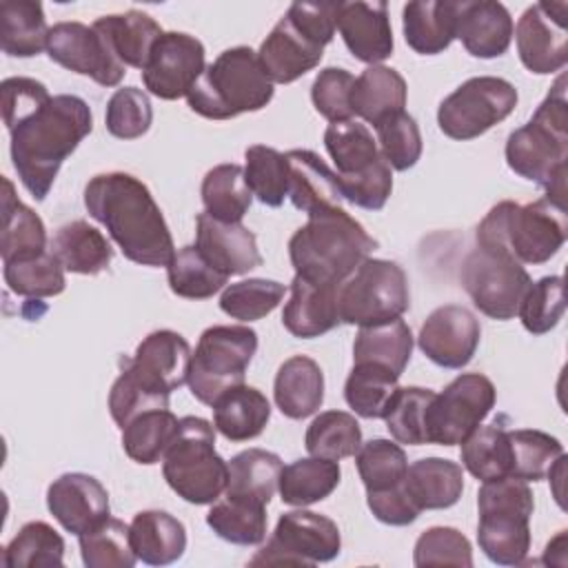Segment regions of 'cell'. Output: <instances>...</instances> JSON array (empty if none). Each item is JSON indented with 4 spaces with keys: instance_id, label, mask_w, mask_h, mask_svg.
<instances>
[{
    "instance_id": "obj_2",
    "label": "cell",
    "mask_w": 568,
    "mask_h": 568,
    "mask_svg": "<svg viewBox=\"0 0 568 568\" xmlns=\"http://www.w3.org/2000/svg\"><path fill=\"white\" fill-rule=\"evenodd\" d=\"M93 115L89 104L71 93L51 100L29 120L11 129V162L22 186L42 202L62 162L91 133Z\"/></svg>"
},
{
    "instance_id": "obj_16",
    "label": "cell",
    "mask_w": 568,
    "mask_h": 568,
    "mask_svg": "<svg viewBox=\"0 0 568 568\" xmlns=\"http://www.w3.org/2000/svg\"><path fill=\"white\" fill-rule=\"evenodd\" d=\"M47 53L60 67L89 75L102 87H115L126 73V67L111 51L104 36L82 22H58L49 29Z\"/></svg>"
},
{
    "instance_id": "obj_23",
    "label": "cell",
    "mask_w": 568,
    "mask_h": 568,
    "mask_svg": "<svg viewBox=\"0 0 568 568\" xmlns=\"http://www.w3.org/2000/svg\"><path fill=\"white\" fill-rule=\"evenodd\" d=\"M335 27L346 49L368 67L393 55L395 42L386 2H339Z\"/></svg>"
},
{
    "instance_id": "obj_17",
    "label": "cell",
    "mask_w": 568,
    "mask_h": 568,
    "mask_svg": "<svg viewBox=\"0 0 568 568\" xmlns=\"http://www.w3.org/2000/svg\"><path fill=\"white\" fill-rule=\"evenodd\" d=\"M204 58V44L195 36L164 31L153 44L149 62L142 69V82L146 91L160 100L186 98L206 69Z\"/></svg>"
},
{
    "instance_id": "obj_42",
    "label": "cell",
    "mask_w": 568,
    "mask_h": 568,
    "mask_svg": "<svg viewBox=\"0 0 568 568\" xmlns=\"http://www.w3.org/2000/svg\"><path fill=\"white\" fill-rule=\"evenodd\" d=\"M399 375L386 366L373 362H355L344 384V399L355 415L364 419L384 417L395 390L399 388Z\"/></svg>"
},
{
    "instance_id": "obj_5",
    "label": "cell",
    "mask_w": 568,
    "mask_h": 568,
    "mask_svg": "<svg viewBox=\"0 0 568 568\" xmlns=\"http://www.w3.org/2000/svg\"><path fill=\"white\" fill-rule=\"evenodd\" d=\"M477 246L499 251L519 264H544L568 237L566 204L539 197L528 204L504 200L477 226Z\"/></svg>"
},
{
    "instance_id": "obj_34",
    "label": "cell",
    "mask_w": 568,
    "mask_h": 568,
    "mask_svg": "<svg viewBox=\"0 0 568 568\" xmlns=\"http://www.w3.org/2000/svg\"><path fill=\"white\" fill-rule=\"evenodd\" d=\"M404 486L419 510L450 508L464 493V470L457 462L424 457L406 468Z\"/></svg>"
},
{
    "instance_id": "obj_50",
    "label": "cell",
    "mask_w": 568,
    "mask_h": 568,
    "mask_svg": "<svg viewBox=\"0 0 568 568\" xmlns=\"http://www.w3.org/2000/svg\"><path fill=\"white\" fill-rule=\"evenodd\" d=\"M166 280H169L171 291L178 297L206 300L226 286L229 275L220 273L195 248V244H191V246H182L180 251H175L171 264L166 266Z\"/></svg>"
},
{
    "instance_id": "obj_58",
    "label": "cell",
    "mask_w": 568,
    "mask_h": 568,
    "mask_svg": "<svg viewBox=\"0 0 568 568\" xmlns=\"http://www.w3.org/2000/svg\"><path fill=\"white\" fill-rule=\"evenodd\" d=\"M153 120V109L149 95L138 87L118 89L109 102L104 113L106 131L120 140L142 138Z\"/></svg>"
},
{
    "instance_id": "obj_48",
    "label": "cell",
    "mask_w": 568,
    "mask_h": 568,
    "mask_svg": "<svg viewBox=\"0 0 568 568\" xmlns=\"http://www.w3.org/2000/svg\"><path fill=\"white\" fill-rule=\"evenodd\" d=\"M78 541L87 568H133L138 561L131 548L129 526L111 515L78 535Z\"/></svg>"
},
{
    "instance_id": "obj_45",
    "label": "cell",
    "mask_w": 568,
    "mask_h": 568,
    "mask_svg": "<svg viewBox=\"0 0 568 568\" xmlns=\"http://www.w3.org/2000/svg\"><path fill=\"white\" fill-rule=\"evenodd\" d=\"M462 464L479 481L510 477L508 428L495 424L477 426L462 442Z\"/></svg>"
},
{
    "instance_id": "obj_7",
    "label": "cell",
    "mask_w": 568,
    "mask_h": 568,
    "mask_svg": "<svg viewBox=\"0 0 568 568\" xmlns=\"http://www.w3.org/2000/svg\"><path fill=\"white\" fill-rule=\"evenodd\" d=\"M477 544L499 566H521L530 550V515L535 499L528 481L501 477L481 481L477 493Z\"/></svg>"
},
{
    "instance_id": "obj_61",
    "label": "cell",
    "mask_w": 568,
    "mask_h": 568,
    "mask_svg": "<svg viewBox=\"0 0 568 568\" xmlns=\"http://www.w3.org/2000/svg\"><path fill=\"white\" fill-rule=\"evenodd\" d=\"M0 98H2V120L9 131L16 129L20 122L29 120L51 100L42 82L33 78H22V75L7 78L0 87Z\"/></svg>"
},
{
    "instance_id": "obj_43",
    "label": "cell",
    "mask_w": 568,
    "mask_h": 568,
    "mask_svg": "<svg viewBox=\"0 0 568 568\" xmlns=\"http://www.w3.org/2000/svg\"><path fill=\"white\" fill-rule=\"evenodd\" d=\"M200 195L204 213L220 222H242L253 202V193L244 182V166L233 162L206 171Z\"/></svg>"
},
{
    "instance_id": "obj_53",
    "label": "cell",
    "mask_w": 568,
    "mask_h": 568,
    "mask_svg": "<svg viewBox=\"0 0 568 568\" xmlns=\"http://www.w3.org/2000/svg\"><path fill=\"white\" fill-rule=\"evenodd\" d=\"M435 390L422 386H399L384 413L386 428L397 444H426V408Z\"/></svg>"
},
{
    "instance_id": "obj_13",
    "label": "cell",
    "mask_w": 568,
    "mask_h": 568,
    "mask_svg": "<svg viewBox=\"0 0 568 568\" xmlns=\"http://www.w3.org/2000/svg\"><path fill=\"white\" fill-rule=\"evenodd\" d=\"M495 384L481 373L457 375L426 408V444H462L493 410Z\"/></svg>"
},
{
    "instance_id": "obj_9",
    "label": "cell",
    "mask_w": 568,
    "mask_h": 568,
    "mask_svg": "<svg viewBox=\"0 0 568 568\" xmlns=\"http://www.w3.org/2000/svg\"><path fill=\"white\" fill-rule=\"evenodd\" d=\"M255 351L257 333L246 324H215L202 331L189 364L191 395L211 406L224 390L244 384Z\"/></svg>"
},
{
    "instance_id": "obj_27",
    "label": "cell",
    "mask_w": 568,
    "mask_h": 568,
    "mask_svg": "<svg viewBox=\"0 0 568 568\" xmlns=\"http://www.w3.org/2000/svg\"><path fill=\"white\" fill-rule=\"evenodd\" d=\"M459 0H415L402 11L406 44L419 55H437L457 38Z\"/></svg>"
},
{
    "instance_id": "obj_41",
    "label": "cell",
    "mask_w": 568,
    "mask_h": 568,
    "mask_svg": "<svg viewBox=\"0 0 568 568\" xmlns=\"http://www.w3.org/2000/svg\"><path fill=\"white\" fill-rule=\"evenodd\" d=\"M209 528L235 546H257L266 539V506L244 497L224 495L206 513Z\"/></svg>"
},
{
    "instance_id": "obj_57",
    "label": "cell",
    "mask_w": 568,
    "mask_h": 568,
    "mask_svg": "<svg viewBox=\"0 0 568 568\" xmlns=\"http://www.w3.org/2000/svg\"><path fill=\"white\" fill-rule=\"evenodd\" d=\"M564 311V277L546 275L537 282H530L528 291L521 297L517 315L528 333L544 335L559 324Z\"/></svg>"
},
{
    "instance_id": "obj_59",
    "label": "cell",
    "mask_w": 568,
    "mask_h": 568,
    "mask_svg": "<svg viewBox=\"0 0 568 568\" xmlns=\"http://www.w3.org/2000/svg\"><path fill=\"white\" fill-rule=\"evenodd\" d=\"M415 566H473V548L464 532L450 526L424 530L413 548Z\"/></svg>"
},
{
    "instance_id": "obj_40",
    "label": "cell",
    "mask_w": 568,
    "mask_h": 568,
    "mask_svg": "<svg viewBox=\"0 0 568 568\" xmlns=\"http://www.w3.org/2000/svg\"><path fill=\"white\" fill-rule=\"evenodd\" d=\"M413 355V333L397 317L390 322L359 326L353 344V362H373L402 375Z\"/></svg>"
},
{
    "instance_id": "obj_38",
    "label": "cell",
    "mask_w": 568,
    "mask_h": 568,
    "mask_svg": "<svg viewBox=\"0 0 568 568\" xmlns=\"http://www.w3.org/2000/svg\"><path fill=\"white\" fill-rule=\"evenodd\" d=\"M324 146L335 164L337 178L368 173L384 160L373 133L357 120L331 122L324 131Z\"/></svg>"
},
{
    "instance_id": "obj_32",
    "label": "cell",
    "mask_w": 568,
    "mask_h": 568,
    "mask_svg": "<svg viewBox=\"0 0 568 568\" xmlns=\"http://www.w3.org/2000/svg\"><path fill=\"white\" fill-rule=\"evenodd\" d=\"M49 251L58 257L64 271L78 275H98L106 271L113 260L111 242L84 220L62 224L51 237Z\"/></svg>"
},
{
    "instance_id": "obj_60",
    "label": "cell",
    "mask_w": 568,
    "mask_h": 568,
    "mask_svg": "<svg viewBox=\"0 0 568 568\" xmlns=\"http://www.w3.org/2000/svg\"><path fill=\"white\" fill-rule=\"evenodd\" d=\"M355 75L342 67H326L322 69L311 87V100L320 115L328 122H344L353 120L351 93H353Z\"/></svg>"
},
{
    "instance_id": "obj_35",
    "label": "cell",
    "mask_w": 568,
    "mask_h": 568,
    "mask_svg": "<svg viewBox=\"0 0 568 568\" xmlns=\"http://www.w3.org/2000/svg\"><path fill=\"white\" fill-rule=\"evenodd\" d=\"M351 106L355 115L375 126L386 115L404 111L406 80L390 67L371 64L355 78Z\"/></svg>"
},
{
    "instance_id": "obj_1",
    "label": "cell",
    "mask_w": 568,
    "mask_h": 568,
    "mask_svg": "<svg viewBox=\"0 0 568 568\" xmlns=\"http://www.w3.org/2000/svg\"><path fill=\"white\" fill-rule=\"evenodd\" d=\"M84 206L122 255L142 266H169L175 255L169 224L149 186L131 173L93 175L84 186Z\"/></svg>"
},
{
    "instance_id": "obj_62",
    "label": "cell",
    "mask_w": 568,
    "mask_h": 568,
    "mask_svg": "<svg viewBox=\"0 0 568 568\" xmlns=\"http://www.w3.org/2000/svg\"><path fill=\"white\" fill-rule=\"evenodd\" d=\"M337 182L344 200H348L359 209L379 211L384 209L393 191V169L388 166L386 160H382L368 173H362L355 178H337Z\"/></svg>"
},
{
    "instance_id": "obj_54",
    "label": "cell",
    "mask_w": 568,
    "mask_h": 568,
    "mask_svg": "<svg viewBox=\"0 0 568 568\" xmlns=\"http://www.w3.org/2000/svg\"><path fill=\"white\" fill-rule=\"evenodd\" d=\"M284 293L286 286L275 280L248 277L224 286L220 295V308L233 320L255 322L273 313L284 300Z\"/></svg>"
},
{
    "instance_id": "obj_30",
    "label": "cell",
    "mask_w": 568,
    "mask_h": 568,
    "mask_svg": "<svg viewBox=\"0 0 568 568\" xmlns=\"http://www.w3.org/2000/svg\"><path fill=\"white\" fill-rule=\"evenodd\" d=\"M213 426L229 442H248L266 428L271 404L255 386L237 384L224 390L213 404Z\"/></svg>"
},
{
    "instance_id": "obj_6",
    "label": "cell",
    "mask_w": 568,
    "mask_h": 568,
    "mask_svg": "<svg viewBox=\"0 0 568 568\" xmlns=\"http://www.w3.org/2000/svg\"><path fill=\"white\" fill-rule=\"evenodd\" d=\"M273 100V82L251 47L222 51L186 95L191 111L209 120H229L260 111Z\"/></svg>"
},
{
    "instance_id": "obj_15",
    "label": "cell",
    "mask_w": 568,
    "mask_h": 568,
    "mask_svg": "<svg viewBox=\"0 0 568 568\" xmlns=\"http://www.w3.org/2000/svg\"><path fill=\"white\" fill-rule=\"evenodd\" d=\"M568 2L530 4L513 31L521 64L537 75L561 71L568 62Z\"/></svg>"
},
{
    "instance_id": "obj_14",
    "label": "cell",
    "mask_w": 568,
    "mask_h": 568,
    "mask_svg": "<svg viewBox=\"0 0 568 568\" xmlns=\"http://www.w3.org/2000/svg\"><path fill=\"white\" fill-rule=\"evenodd\" d=\"M339 548L342 535L337 524L326 515L300 508L280 515L266 546H262L248 564L315 566L333 561L339 555Z\"/></svg>"
},
{
    "instance_id": "obj_24",
    "label": "cell",
    "mask_w": 568,
    "mask_h": 568,
    "mask_svg": "<svg viewBox=\"0 0 568 568\" xmlns=\"http://www.w3.org/2000/svg\"><path fill=\"white\" fill-rule=\"evenodd\" d=\"M337 293L339 284H324L295 275L288 302L282 311L284 328L300 339H313L333 331L342 322Z\"/></svg>"
},
{
    "instance_id": "obj_56",
    "label": "cell",
    "mask_w": 568,
    "mask_h": 568,
    "mask_svg": "<svg viewBox=\"0 0 568 568\" xmlns=\"http://www.w3.org/2000/svg\"><path fill=\"white\" fill-rule=\"evenodd\" d=\"M377 149L395 171H408L422 158V133L415 118L406 111L386 115L375 124Z\"/></svg>"
},
{
    "instance_id": "obj_22",
    "label": "cell",
    "mask_w": 568,
    "mask_h": 568,
    "mask_svg": "<svg viewBox=\"0 0 568 568\" xmlns=\"http://www.w3.org/2000/svg\"><path fill=\"white\" fill-rule=\"evenodd\" d=\"M324 55V44L313 40L286 13L260 44L257 58L271 82L291 84L313 71Z\"/></svg>"
},
{
    "instance_id": "obj_52",
    "label": "cell",
    "mask_w": 568,
    "mask_h": 568,
    "mask_svg": "<svg viewBox=\"0 0 568 568\" xmlns=\"http://www.w3.org/2000/svg\"><path fill=\"white\" fill-rule=\"evenodd\" d=\"M2 275L9 291L22 297H33V300L60 295L67 286L64 268L51 251H44L42 255H36L29 260L4 262Z\"/></svg>"
},
{
    "instance_id": "obj_44",
    "label": "cell",
    "mask_w": 568,
    "mask_h": 568,
    "mask_svg": "<svg viewBox=\"0 0 568 568\" xmlns=\"http://www.w3.org/2000/svg\"><path fill=\"white\" fill-rule=\"evenodd\" d=\"M178 428L180 419L169 408L144 410L122 428V448L138 464H158L175 439Z\"/></svg>"
},
{
    "instance_id": "obj_55",
    "label": "cell",
    "mask_w": 568,
    "mask_h": 568,
    "mask_svg": "<svg viewBox=\"0 0 568 568\" xmlns=\"http://www.w3.org/2000/svg\"><path fill=\"white\" fill-rule=\"evenodd\" d=\"M355 464L366 493L386 490L404 481L408 459L397 442L375 437L359 446L355 453Z\"/></svg>"
},
{
    "instance_id": "obj_20",
    "label": "cell",
    "mask_w": 568,
    "mask_h": 568,
    "mask_svg": "<svg viewBox=\"0 0 568 568\" xmlns=\"http://www.w3.org/2000/svg\"><path fill=\"white\" fill-rule=\"evenodd\" d=\"M47 508L71 535H82L111 515L109 493L89 473H64L47 488Z\"/></svg>"
},
{
    "instance_id": "obj_19",
    "label": "cell",
    "mask_w": 568,
    "mask_h": 568,
    "mask_svg": "<svg viewBox=\"0 0 568 568\" xmlns=\"http://www.w3.org/2000/svg\"><path fill=\"white\" fill-rule=\"evenodd\" d=\"M479 339V320L462 304H444L424 320L417 346L442 368H464L473 359Z\"/></svg>"
},
{
    "instance_id": "obj_36",
    "label": "cell",
    "mask_w": 568,
    "mask_h": 568,
    "mask_svg": "<svg viewBox=\"0 0 568 568\" xmlns=\"http://www.w3.org/2000/svg\"><path fill=\"white\" fill-rule=\"evenodd\" d=\"M224 495L244 497L268 506L280 486L282 459L264 448H246L231 457Z\"/></svg>"
},
{
    "instance_id": "obj_3",
    "label": "cell",
    "mask_w": 568,
    "mask_h": 568,
    "mask_svg": "<svg viewBox=\"0 0 568 568\" xmlns=\"http://www.w3.org/2000/svg\"><path fill=\"white\" fill-rule=\"evenodd\" d=\"M504 153L510 171L546 189V197L566 204L568 98L564 73L530 120L508 135Z\"/></svg>"
},
{
    "instance_id": "obj_46",
    "label": "cell",
    "mask_w": 568,
    "mask_h": 568,
    "mask_svg": "<svg viewBox=\"0 0 568 568\" xmlns=\"http://www.w3.org/2000/svg\"><path fill=\"white\" fill-rule=\"evenodd\" d=\"M304 446L308 455L339 462L353 457L362 446V428L346 410H324L306 428Z\"/></svg>"
},
{
    "instance_id": "obj_8",
    "label": "cell",
    "mask_w": 568,
    "mask_h": 568,
    "mask_svg": "<svg viewBox=\"0 0 568 568\" xmlns=\"http://www.w3.org/2000/svg\"><path fill=\"white\" fill-rule=\"evenodd\" d=\"M162 475L178 497L189 504H213L224 495L229 464L215 450V426L186 415L162 457Z\"/></svg>"
},
{
    "instance_id": "obj_28",
    "label": "cell",
    "mask_w": 568,
    "mask_h": 568,
    "mask_svg": "<svg viewBox=\"0 0 568 568\" xmlns=\"http://www.w3.org/2000/svg\"><path fill=\"white\" fill-rule=\"evenodd\" d=\"M273 397L280 413L288 419H306L324 402V373L308 355L288 357L275 375Z\"/></svg>"
},
{
    "instance_id": "obj_4",
    "label": "cell",
    "mask_w": 568,
    "mask_h": 568,
    "mask_svg": "<svg viewBox=\"0 0 568 568\" xmlns=\"http://www.w3.org/2000/svg\"><path fill=\"white\" fill-rule=\"evenodd\" d=\"M375 248L377 240L342 206L308 215L288 240L295 275L324 284H342Z\"/></svg>"
},
{
    "instance_id": "obj_21",
    "label": "cell",
    "mask_w": 568,
    "mask_h": 568,
    "mask_svg": "<svg viewBox=\"0 0 568 568\" xmlns=\"http://www.w3.org/2000/svg\"><path fill=\"white\" fill-rule=\"evenodd\" d=\"M195 248L224 275H244L262 264L257 237L242 222H220L209 213L195 217Z\"/></svg>"
},
{
    "instance_id": "obj_18",
    "label": "cell",
    "mask_w": 568,
    "mask_h": 568,
    "mask_svg": "<svg viewBox=\"0 0 568 568\" xmlns=\"http://www.w3.org/2000/svg\"><path fill=\"white\" fill-rule=\"evenodd\" d=\"M189 364V342L171 328H160L138 344L133 357L122 371H126L149 393L169 399L175 388L186 384Z\"/></svg>"
},
{
    "instance_id": "obj_31",
    "label": "cell",
    "mask_w": 568,
    "mask_h": 568,
    "mask_svg": "<svg viewBox=\"0 0 568 568\" xmlns=\"http://www.w3.org/2000/svg\"><path fill=\"white\" fill-rule=\"evenodd\" d=\"M2 229H0V255L4 262L29 260L42 255L47 248V229L40 215L18 200L13 182L2 178Z\"/></svg>"
},
{
    "instance_id": "obj_25",
    "label": "cell",
    "mask_w": 568,
    "mask_h": 568,
    "mask_svg": "<svg viewBox=\"0 0 568 568\" xmlns=\"http://www.w3.org/2000/svg\"><path fill=\"white\" fill-rule=\"evenodd\" d=\"M513 18L501 2L462 0L457 16V38L473 58L490 60L508 51L513 40Z\"/></svg>"
},
{
    "instance_id": "obj_11",
    "label": "cell",
    "mask_w": 568,
    "mask_h": 568,
    "mask_svg": "<svg viewBox=\"0 0 568 568\" xmlns=\"http://www.w3.org/2000/svg\"><path fill=\"white\" fill-rule=\"evenodd\" d=\"M517 100V89L508 80L475 75L439 102L437 124L450 140H473L506 120Z\"/></svg>"
},
{
    "instance_id": "obj_10",
    "label": "cell",
    "mask_w": 568,
    "mask_h": 568,
    "mask_svg": "<svg viewBox=\"0 0 568 568\" xmlns=\"http://www.w3.org/2000/svg\"><path fill=\"white\" fill-rule=\"evenodd\" d=\"M339 320L351 326H373L402 317L410 306L408 277L397 262L366 257L337 293Z\"/></svg>"
},
{
    "instance_id": "obj_33",
    "label": "cell",
    "mask_w": 568,
    "mask_h": 568,
    "mask_svg": "<svg viewBox=\"0 0 568 568\" xmlns=\"http://www.w3.org/2000/svg\"><path fill=\"white\" fill-rule=\"evenodd\" d=\"M91 27L104 36L111 51L124 67L135 69L146 67L153 44L164 33L162 27L149 13L138 9L102 16Z\"/></svg>"
},
{
    "instance_id": "obj_47",
    "label": "cell",
    "mask_w": 568,
    "mask_h": 568,
    "mask_svg": "<svg viewBox=\"0 0 568 568\" xmlns=\"http://www.w3.org/2000/svg\"><path fill=\"white\" fill-rule=\"evenodd\" d=\"M64 564V539L47 521H29L4 546L7 568H51Z\"/></svg>"
},
{
    "instance_id": "obj_49",
    "label": "cell",
    "mask_w": 568,
    "mask_h": 568,
    "mask_svg": "<svg viewBox=\"0 0 568 568\" xmlns=\"http://www.w3.org/2000/svg\"><path fill=\"white\" fill-rule=\"evenodd\" d=\"M244 182L248 191L266 206H280L288 197V160L266 144H253L244 151Z\"/></svg>"
},
{
    "instance_id": "obj_39",
    "label": "cell",
    "mask_w": 568,
    "mask_h": 568,
    "mask_svg": "<svg viewBox=\"0 0 568 568\" xmlns=\"http://www.w3.org/2000/svg\"><path fill=\"white\" fill-rule=\"evenodd\" d=\"M342 470L339 464L324 457H304L295 459L282 468L280 475V499L288 506H311L326 499L339 484Z\"/></svg>"
},
{
    "instance_id": "obj_63",
    "label": "cell",
    "mask_w": 568,
    "mask_h": 568,
    "mask_svg": "<svg viewBox=\"0 0 568 568\" xmlns=\"http://www.w3.org/2000/svg\"><path fill=\"white\" fill-rule=\"evenodd\" d=\"M366 504L373 513V517L388 526H408L419 517V506L408 495L404 481L386 488V490H373L366 493Z\"/></svg>"
},
{
    "instance_id": "obj_29",
    "label": "cell",
    "mask_w": 568,
    "mask_h": 568,
    "mask_svg": "<svg viewBox=\"0 0 568 568\" xmlns=\"http://www.w3.org/2000/svg\"><path fill=\"white\" fill-rule=\"evenodd\" d=\"M135 557L149 566H169L186 550L184 524L166 510H140L129 524Z\"/></svg>"
},
{
    "instance_id": "obj_37",
    "label": "cell",
    "mask_w": 568,
    "mask_h": 568,
    "mask_svg": "<svg viewBox=\"0 0 568 568\" xmlns=\"http://www.w3.org/2000/svg\"><path fill=\"white\" fill-rule=\"evenodd\" d=\"M44 9L36 0H4L0 4V47L11 58H33L47 49Z\"/></svg>"
},
{
    "instance_id": "obj_12",
    "label": "cell",
    "mask_w": 568,
    "mask_h": 568,
    "mask_svg": "<svg viewBox=\"0 0 568 568\" xmlns=\"http://www.w3.org/2000/svg\"><path fill=\"white\" fill-rule=\"evenodd\" d=\"M459 280L473 304L493 320H513L530 286V275L506 253L475 246L459 271Z\"/></svg>"
},
{
    "instance_id": "obj_51",
    "label": "cell",
    "mask_w": 568,
    "mask_h": 568,
    "mask_svg": "<svg viewBox=\"0 0 568 568\" xmlns=\"http://www.w3.org/2000/svg\"><path fill=\"white\" fill-rule=\"evenodd\" d=\"M508 442H510V477H517L524 481L544 479L550 466L564 455V446L557 437L535 428L508 430Z\"/></svg>"
},
{
    "instance_id": "obj_26",
    "label": "cell",
    "mask_w": 568,
    "mask_h": 568,
    "mask_svg": "<svg viewBox=\"0 0 568 568\" xmlns=\"http://www.w3.org/2000/svg\"><path fill=\"white\" fill-rule=\"evenodd\" d=\"M288 160V197L295 209L306 215L342 206V189L337 173L308 149H293Z\"/></svg>"
}]
</instances>
